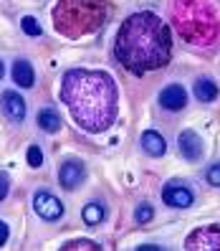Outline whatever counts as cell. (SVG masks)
I'll list each match as a JSON object with an SVG mask.
<instances>
[{"label": "cell", "instance_id": "6da1fadb", "mask_svg": "<svg viewBox=\"0 0 220 251\" xmlns=\"http://www.w3.org/2000/svg\"><path fill=\"white\" fill-rule=\"evenodd\" d=\"M61 101L84 132H107L119 109L116 84L107 71L71 69L61 79Z\"/></svg>", "mask_w": 220, "mask_h": 251}, {"label": "cell", "instance_id": "7a4b0ae2", "mask_svg": "<svg viewBox=\"0 0 220 251\" xmlns=\"http://www.w3.org/2000/svg\"><path fill=\"white\" fill-rule=\"evenodd\" d=\"M114 53L119 64L137 76L167 66L172 56V36L167 23L150 10L132 13L116 31Z\"/></svg>", "mask_w": 220, "mask_h": 251}, {"label": "cell", "instance_id": "3957f363", "mask_svg": "<svg viewBox=\"0 0 220 251\" xmlns=\"http://www.w3.org/2000/svg\"><path fill=\"white\" fill-rule=\"evenodd\" d=\"M170 16L190 46H210L220 36V13L213 0H172Z\"/></svg>", "mask_w": 220, "mask_h": 251}, {"label": "cell", "instance_id": "277c9868", "mask_svg": "<svg viewBox=\"0 0 220 251\" xmlns=\"http://www.w3.org/2000/svg\"><path fill=\"white\" fill-rule=\"evenodd\" d=\"M107 21V0H58L53 8V28L64 38H84L96 33Z\"/></svg>", "mask_w": 220, "mask_h": 251}, {"label": "cell", "instance_id": "5b68a950", "mask_svg": "<svg viewBox=\"0 0 220 251\" xmlns=\"http://www.w3.org/2000/svg\"><path fill=\"white\" fill-rule=\"evenodd\" d=\"M187 251H220V228L218 226H202L193 231L185 241Z\"/></svg>", "mask_w": 220, "mask_h": 251}, {"label": "cell", "instance_id": "8992f818", "mask_svg": "<svg viewBox=\"0 0 220 251\" xmlns=\"http://www.w3.org/2000/svg\"><path fill=\"white\" fill-rule=\"evenodd\" d=\"M33 208H36V213L41 218H46V221H56V218L64 216V203L58 201L56 196H51V193H36Z\"/></svg>", "mask_w": 220, "mask_h": 251}, {"label": "cell", "instance_id": "52a82bcc", "mask_svg": "<svg viewBox=\"0 0 220 251\" xmlns=\"http://www.w3.org/2000/svg\"><path fill=\"white\" fill-rule=\"evenodd\" d=\"M162 201L170 208H187V205H193V193L180 183H167L162 190Z\"/></svg>", "mask_w": 220, "mask_h": 251}, {"label": "cell", "instance_id": "ba28073f", "mask_svg": "<svg viewBox=\"0 0 220 251\" xmlns=\"http://www.w3.org/2000/svg\"><path fill=\"white\" fill-rule=\"evenodd\" d=\"M84 178H86V170H84L81 162H76V160L64 162V165H61V173H58V180H61V185H64L66 190L79 188V185L84 183Z\"/></svg>", "mask_w": 220, "mask_h": 251}, {"label": "cell", "instance_id": "9c48e42d", "mask_svg": "<svg viewBox=\"0 0 220 251\" xmlns=\"http://www.w3.org/2000/svg\"><path fill=\"white\" fill-rule=\"evenodd\" d=\"M177 147H180V155L185 157V160H200V155H202V140H200V135H195L193 129H185V132H180V137H177Z\"/></svg>", "mask_w": 220, "mask_h": 251}, {"label": "cell", "instance_id": "30bf717a", "mask_svg": "<svg viewBox=\"0 0 220 251\" xmlns=\"http://www.w3.org/2000/svg\"><path fill=\"white\" fill-rule=\"evenodd\" d=\"M159 104H162L167 112H180L185 104H187V94L180 84H170L162 89V94H159Z\"/></svg>", "mask_w": 220, "mask_h": 251}, {"label": "cell", "instance_id": "8fae6325", "mask_svg": "<svg viewBox=\"0 0 220 251\" xmlns=\"http://www.w3.org/2000/svg\"><path fill=\"white\" fill-rule=\"evenodd\" d=\"M0 107H3V112L10 122H23L25 120V101L16 92H5L0 97Z\"/></svg>", "mask_w": 220, "mask_h": 251}, {"label": "cell", "instance_id": "7c38bea8", "mask_svg": "<svg viewBox=\"0 0 220 251\" xmlns=\"http://www.w3.org/2000/svg\"><path fill=\"white\" fill-rule=\"evenodd\" d=\"M33 66L25 61V58H18L16 64H13V81H16L18 86H23V89H28V86H33Z\"/></svg>", "mask_w": 220, "mask_h": 251}, {"label": "cell", "instance_id": "4fadbf2b", "mask_svg": "<svg viewBox=\"0 0 220 251\" xmlns=\"http://www.w3.org/2000/svg\"><path fill=\"white\" fill-rule=\"evenodd\" d=\"M142 147H144V152H147V155H152V157L165 155V150H167L165 137H162V135H157V132H152V129H147L144 135H142Z\"/></svg>", "mask_w": 220, "mask_h": 251}, {"label": "cell", "instance_id": "5bb4252c", "mask_svg": "<svg viewBox=\"0 0 220 251\" xmlns=\"http://www.w3.org/2000/svg\"><path fill=\"white\" fill-rule=\"evenodd\" d=\"M38 127L43 132H58V129H61V114H58L56 109L38 112Z\"/></svg>", "mask_w": 220, "mask_h": 251}, {"label": "cell", "instance_id": "9a60e30c", "mask_svg": "<svg viewBox=\"0 0 220 251\" xmlns=\"http://www.w3.org/2000/svg\"><path fill=\"white\" fill-rule=\"evenodd\" d=\"M195 97L200 101H215L218 99V84L210 81V79H200L195 84Z\"/></svg>", "mask_w": 220, "mask_h": 251}, {"label": "cell", "instance_id": "2e32d148", "mask_svg": "<svg viewBox=\"0 0 220 251\" xmlns=\"http://www.w3.org/2000/svg\"><path fill=\"white\" fill-rule=\"evenodd\" d=\"M101 218H104V208H101L99 203H89V205L84 208V221H86L89 226H99Z\"/></svg>", "mask_w": 220, "mask_h": 251}, {"label": "cell", "instance_id": "e0dca14e", "mask_svg": "<svg viewBox=\"0 0 220 251\" xmlns=\"http://www.w3.org/2000/svg\"><path fill=\"white\" fill-rule=\"evenodd\" d=\"M134 218H137V224H150V221L154 218V208L150 203H142L139 208L134 211Z\"/></svg>", "mask_w": 220, "mask_h": 251}, {"label": "cell", "instance_id": "ac0fdd59", "mask_svg": "<svg viewBox=\"0 0 220 251\" xmlns=\"http://www.w3.org/2000/svg\"><path fill=\"white\" fill-rule=\"evenodd\" d=\"M21 28H23L28 36H41V25H38V21H36L33 16H25V18L21 21Z\"/></svg>", "mask_w": 220, "mask_h": 251}, {"label": "cell", "instance_id": "d6986e66", "mask_svg": "<svg viewBox=\"0 0 220 251\" xmlns=\"http://www.w3.org/2000/svg\"><path fill=\"white\" fill-rule=\"evenodd\" d=\"M61 249H64V251H76V249H89V251H94V249H99V244L86 241V239H79V241H68V244H64Z\"/></svg>", "mask_w": 220, "mask_h": 251}, {"label": "cell", "instance_id": "ffe728a7", "mask_svg": "<svg viewBox=\"0 0 220 251\" xmlns=\"http://www.w3.org/2000/svg\"><path fill=\"white\" fill-rule=\"evenodd\" d=\"M41 162H43V152L33 145L31 150H28V165H31V168H41Z\"/></svg>", "mask_w": 220, "mask_h": 251}, {"label": "cell", "instance_id": "44dd1931", "mask_svg": "<svg viewBox=\"0 0 220 251\" xmlns=\"http://www.w3.org/2000/svg\"><path fill=\"white\" fill-rule=\"evenodd\" d=\"M208 183L215 185V188H220V162H215V165L208 170Z\"/></svg>", "mask_w": 220, "mask_h": 251}, {"label": "cell", "instance_id": "7402d4cb", "mask_svg": "<svg viewBox=\"0 0 220 251\" xmlns=\"http://www.w3.org/2000/svg\"><path fill=\"white\" fill-rule=\"evenodd\" d=\"M8 188H10L8 175H5V173H0V201H3V198L8 196Z\"/></svg>", "mask_w": 220, "mask_h": 251}, {"label": "cell", "instance_id": "603a6c76", "mask_svg": "<svg viewBox=\"0 0 220 251\" xmlns=\"http://www.w3.org/2000/svg\"><path fill=\"white\" fill-rule=\"evenodd\" d=\"M8 241V226L3 224V221H0V246H3Z\"/></svg>", "mask_w": 220, "mask_h": 251}, {"label": "cell", "instance_id": "cb8c5ba5", "mask_svg": "<svg viewBox=\"0 0 220 251\" xmlns=\"http://www.w3.org/2000/svg\"><path fill=\"white\" fill-rule=\"evenodd\" d=\"M159 246H152V244H147V246H139V251H157Z\"/></svg>", "mask_w": 220, "mask_h": 251}, {"label": "cell", "instance_id": "d4e9b609", "mask_svg": "<svg viewBox=\"0 0 220 251\" xmlns=\"http://www.w3.org/2000/svg\"><path fill=\"white\" fill-rule=\"evenodd\" d=\"M0 76H3V61H0Z\"/></svg>", "mask_w": 220, "mask_h": 251}]
</instances>
